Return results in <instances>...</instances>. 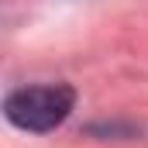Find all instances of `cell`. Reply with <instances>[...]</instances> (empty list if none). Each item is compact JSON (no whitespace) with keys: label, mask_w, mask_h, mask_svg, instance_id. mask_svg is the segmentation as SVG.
I'll return each mask as SVG.
<instances>
[{"label":"cell","mask_w":148,"mask_h":148,"mask_svg":"<svg viewBox=\"0 0 148 148\" xmlns=\"http://www.w3.org/2000/svg\"><path fill=\"white\" fill-rule=\"evenodd\" d=\"M76 107V90L66 83H41V86H21L7 93L3 100V117L31 134L55 131Z\"/></svg>","instance_id":"6da1fadb"}]
</instances>
